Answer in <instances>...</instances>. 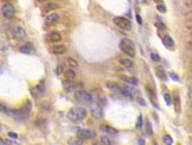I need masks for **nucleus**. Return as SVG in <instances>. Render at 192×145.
<instances>
[{
  "mask_svg": "<svg viewBox=\"0 0 192 145\" xmlns=\"http://www.w3.org/2000/svg\"><path fill=\"white\" fill-rule=\"evenodd\" d=\"M188 102L192 106V91H190V93H188Z\"/></svg>",
  "mask_w": 192,
  "mask_h": 145,
  "instance_id": "35",
  "label": "nucleus"
},
{
  "mask_svg": "<svg viewBox=\"0 0 192 145\" xmlns=\"http://www.w3.org/2000/svg\"><path fill=\"white\" fill-rule=\"evenodd\" d=\"M138 144H145L144 139H139V140H138Z\"/></svg>",
  "mask_w": 192,
  "mask_h": 145,
  "instance_id": "40",
  "label": "nucleus"
},
{
  "mask_svg": "<svg viewBox=\"0 0 192 145\" xmlns=\"http://www.w3.org/2000/svg\"><path fill=\"white\" fill-rule=\"evenodd\" d=\"M170 76L173 79V81H179V76H178V75H176L174 73H170Z\"/></svg>",
  "mask_w": 192,
  "mask_h": 145,
  "instance_id": "33",
  "label": "nucleus"
},
{
  "mask_svg": "<svg viewBox=\"0 0 192 145\" xmlns=\"http://www.w3.org/2000/svg\"><path fill=\"white\" fill-rule=\"evenodd\" d=\"M138 101H139V102H140V104H141L142 106H145V105H146V104H145V101H144V100H142L141 98H138Z\"/></svg>",
  "mask_w": 192,
  "mask_h": 145,
  "instance_id": "39",
  "label": "nucleus"
},
{
  "mask_svg": "<svg viewBox=\"0 0 192 145\" xmlns=\"http://www.w3.org/2000/svg\"><path fill=\"white\" fill-rule=\"evenodd\" d=\"M100 129H101L103 132H106L107 134H109V136H116V134L119 133L117 130H115L114 127H112V126H109V125H106V124H102V125L100 126Z\"/></svg>",
  "mask_w": 192,
  "mask_h": 145,
  "instance_id": "12",
  "label": "nucleus"
},
{
  "mask_svg": "<svg viewBox=\"0 0 192 145\" xmlns=\"http://www.w3.org/2000/svg\"><path fill=\"white\" fill-rule=\"evenodd\" d=\"M3 1H5V3H6V1H9V0H3Z\"/></svg>",
  "mask_w": 192,
  "mask_h": 145,
  "instance_id": "43",
  "label": "nucleus"
},
{
  "mask_svg": "<svg viewBox=\"0 0 192 145\" xmlns=\"http://www.w3.org/2000/svg\"><path fill=\"white\" fill-rule=\"evenodd\" d=\"M44 80H42L36 87H32L31 88V95L33 98H39L44 94Z\"/></svg>",
  "mask_w": 192,
  "mask_h": 145,
  "instance_id": "8",
  "label": "nucleus"
},
{
  "mask_svg": "<svg viewBox=\"0 0 192 145\" xmlns=\"http://www.w3.org/2000/svg\"><path fill=\"white\" fill-rule=\"evenodd\" d=\"M186 26L190 27V29H192V19H188V21L186 23Z\"/></svg>",
  "mask_w": 192,
  "mask_h": 145,
  "instance_id": "38",
  "label": "nucleus"
},
{
  "mask_svg": "<svg viewBox=\"0 0 192 145\" xmlns=\"http://www.w3.org/2000/svg\"><path fill=\"white\" fill-rule=\"evenodd\" d=\"M163 43H164V45H165L167 49H171V50L174 49V42H173V39H172L171 36L165 35V36L163 37Z\"/></svg>",
  "mask_w": 192,
  "mask_h": 145,
  "instance_id": "15",
  "label": "nucleus"
},
{
  "mask_svg": "<svg viewBox=\"0 0 192 145\" xmlns=\"http://www.w3.org/2000/svg\"><path fill=\"white\" fill-rule=\"evenodd\" d=\"M137 129H142V115L139 114L138 120H137Z\"/></svg>",
  "mask_w": 192,
  "mask_h": 145,
  "instance_id": "29",
  "label": "nucleus"
},
{
  "mask_svg": "<svg viewBox=\"0 0 192 145\" xmlns=\"http://www.w3.org/2000/svg\"><path fill=\"white\" fill-rule=\"evenodd\" d=\"M151 59H152V61H154V62H159V61H160L159 55L155 54V52H151Z\"/></svg>",
  "mask_w": 192,
  "mask_h": 145,
  "instance_id": "30",
  "label": "nucleus"
},
{
  "mask_svg": "<svg viewBox=\"0 0 192 145\" xmlns=\"http://www.w3.org/2000/svg\"><path fill=\"white\" fill-rule=\"evenodd\" d=\"M1 13H3V16H4L6 19H11V18L14 17L16 10H14V7H13L11 4L5 3V4L1 6Z\"/></svg>",
  "mask_w": 192,
  "mask_h": 145,
  "instance_id": "7",
  "label": "nucleus"
},
{
  "mask_svg": "<svg viewBox=\"0 0 192 145\" xmlns=\"http://www.w3.org/2000/svg\"><path fill=\"white\" fill-rule=\"evenodd\" d=\"M58 19H59L58 14L52 12V13H50V14H48V16H46V18H45V25H46V26H50V25H52V24L57 23V21H58Z\"/></svg>",
  "mask_w": 192,
  "mask_h": 145,
  "instance_id": "9",
  "label": "nucleus"
},
{
  "mask_svg": "<svg viewBox=\"0 0 192 145\" xmlns=\"http://www.w3.org/2000/svg\"><path fill=\"white\" fill-rule=\"evenodd\" d=\"M163 141H164L165 144H169V145L173 144V139H172L171 136H169V134H164V136H163Z\"/></svg>",
  "mask_w": 192,
  "mask_h": 145,
  "instance_id": "24",
  "label": "nucleus"
},
{
  "mask_svg": "<svg viewBox=\"0 0 192 145\" xmlns=\"http://www.w3.org/2000/svg\"><path fill=\"white\" fill-rule=\"evenodd\" d=\"M114 24L117 27L122 29V30H131V29H132L131 20H128V19H126L123 17H115L114 18Z\"/></svg>",
  "mask_w": 192,
  "mask_h": 145,
  "instance_id": "5",
  "label": "nucleus"
},
{
  "mask_svg": "<svg viewBox=\"0 0 192 145\" xmlns=\"http://www.w3.org/2000/svg\"><path fill=\"white\" fill-rule=\"evenodd\" d=\"M37 1H41V3H44V1H48V0H37Z\"/></svg>",
  "mask_w": 192,
  "mask_h": 145,
  "instance_id": "41",
  "label": "nucleus"
},
{
  "mask_svg": "<svg viewBox=\"0 0 192 145\" xmlns=\"http://www.w3.org/2000/svg\"><path fill=\"white\" fill-rule=\"evenodd\" d=\"M85 115H87V109L84 107H74L68 112L67 117L73 123H80L85 118Z\"/></svg>",
  "mask_w": 192,
  "mask_h": 145,
  "instance_id": "1",
  "label": "nucleus"
},
{
  "mask_svg": "<svg viewBox=\"0 0 192 145\" xmlns=\"http://www.w3.org/2000/svg\"><path fill=\"white\" fill-rule=\"evenodd\" d=\"M50 51L52 54H57V55H60V54H64V52H67V48L62 45V44H56V45H52L50 48Z\"/></svg>",
  "mask_w": 192,
  "mask_h": 145,
  "instance_id": "10",
  "label": "nucleus"
},
{
  "mask_svg": "<svg viewBox=\"0 0 192 145\" xmlns=\"http://www.w3.org/2000/svg\"><path fill=\"white\" fill-rule=\"evenodd\" d=\"M7 134H9V137H10V138H12V139H16V138L18 137V134H17V133H14V132H9Z\"/></svg>",
  "mask_w": 192,
  "mask_h": 145,
  "instance_id": "34",
  "label": "nucleus"
},
{
  "mask_svg": "<svg viewBox=\"0 0 192 145\" xmlns=\"http://www.w3.org/2000/svg\"><path fill=\"white\" fill-rule=\"evenodd\" d=\"M122 79L126 81V82H128V83H132V84H137L138 83V80L135 79V77H129V76H122Z\"/></svg>",
  "mask_w": 192,
  "mask_h": 145,
  "instance_id": "23",
  "label": "nucleus"
},
{
  "mask_svg": "<svg viewBox=\"0 0 192 145\" xmlns=\"http://www.w3.org/2000/svg\"><path fill=\"white\" fill-rule=\"evenodd\" d=\"M19 51H20L21 54H25V55H31V54H33L35 49H33V46H32V44H30V43H26L25 45L20 46Z\"/></svg>",
  "mask_w": 192,
  "mask_h": 145,
  "instance_id": "16",
  "label": "nucleus"
},
{
  "mask_svg": "<svg viewBox=\"0 0 192 145\" xmlns=\"http://www.w3.org/2000/svg\"><path fill=\"white\" fill-rule=\"evenodd\" d=\"M75 76H76V73H75L74 68H69L64 71V79H65V81H68V82H73Z\"/></svg>",
  "mask_w": 192,
  "mask_h": 145,
  "instance_id": "13",
  "label": "nucleus"
},
{
  "mask_svg": "<svg viewBox=\"0 0 192 145\" xmlns=\"http://www.w3.org/2000/svg\"><path fill=\"white\" fill-rule=\"evenodd\" d=\"M173 104H174L176 112L179 113L180 108H181V105H180V96H179V92L178 91H174V93H173Z\"/></svg>",
  "mask_w": 192,
  "mask_h": 145,
  "instance_id": "11",
  "label": "nucleus"
},
{
  "mask_svg": "<svg viewBox=\"0 0 192 145\" xmlns=\"http://www.w3.org/2000/svg\"><path fill=\"white\" fill-rule=\"evenodd\" d=\"M10 31H11L12 36H13L17 41H25L26 37H27V34H26V31H25V29H23V27L19 26V25H13V26L11 27Z\"/></svg>",
  "mask_w": 192,
  "mask_h": 145,
  "instance_id": "3",
  "label": "nucleus"
},
{
  "mask_svg": "<svg viewBox=\"0 0 192 145\" xmlns=\"http://www.w3.org/2000/svg\"><path fill=\"white\" fill-rule=\"evenodd\" d=\"M131 84H132V83H131ZM131 84H124L123 87H124V88H126L127 91H129V92H131L132 94H135V93H137V89L134 88L133 86H131Z\"/></svg>",
  "mask_w": 192,
  "mask_h": 145,
  "instance_id": "27",
  "label": "nucleus"
},
{
  "mask_svg": "<svg viewBox=\"0 0 192 145\" xmlns=\"http://www.w3.org/2000/svg\"><path fill=\"white\" fill-rule=\"evenodd\" d=\"M155 26L159 29V30H166V25L161 20H156L155 21Z\"/></svg>",
  "mask_w": 192,
  "mask_h": 145,
  "instance_id": "26",
  "label": "nucleus"
},
{
  "mask_svg": "<svg viewBox=\"0 0 192 145\" xmlns=\"http://www.w3.org/2000/svg\"><path fill=\"white\" fill-rule=\"evenodd\" d=\"M58 9V4H55V3H48L45 4L44 9H43V12L44 13H49V12H53V10Z\"/></svg>",
  "mask_w": 192,
  "mask_h": 145,
  "instance_id": "18",
  "label": "nucleus"
},
{
  "mask_svg": "<svg viewBox=\"0 0 192 145\" xmlns=\"http://www.w3.org/2000/svg\"><path fill=\"white\" fill-rule=\"evenodd\" d=\"M156 9H158L159 12H161V13H165V12H166V7H165V5L161 4V3L156 5Z\"/></svg>",
  "mask_w": 192,
  "mask_h": 145,
  "instance_id": "28",
  "label": "nucleus"
},
{
  "mask_svg": "<svg viewBox=\"0 0 192 145\" xmlns=\"http://www.w3.org/2000/svg\"><path fill=\"white\" fill-rule=\"evenodd\" d=\"M139 4H142V5H148V0H138Z\"/></svg>",
  "mask_w": 192,
  "mask_h": 145,
  "instance_id": "36",
  "label": "nucleus"
},
{
  "mask_svg": "<svg viewBox=\"0 0 192 145\" xmlns=\"http://www.w3.org/2000/svg\"><path fill=\"white\" fill-rule=\"evenodd\" d=\"M119 46H120L121 51H123L127 56H129V57L135 56V45L129 38H122L120 41Z\"/></svg>",
  "mask_w": 192,
  "mask_h": 145,
  "instance_id": "2",
  "label": "nucleus"
},
{
  "mask_svg": "<svg viewBox=\"0 0 192 145\" xmlns=\"http://www.w3.org/2000/svg\"><path fill=\"white\" fill-rule=\"evenodd\" d=\"M48 41L49 42H60V39H62V36L57 32V31H52V32H50L49 35H48Z\"/></svg>",
  "mask_w": 192,
  "mask_h": 145,
  "instance_id": "17",
  "label": "nucleus"
},
{
  "mask_svg": "<svg viewBox=\"0 0 192 145\" xmlns=\"http://www.w3.org/2000/svg\"><path fill=\"white\" fill-rule=\"evenodd\" d=\"M146 126H147V130H146V132H147L148 134H152V129H151V123H149V121H147V124H146Z\"/></svg>",
  "mask_w": 192,
  "mask_h": 145,
  "instance_id": "32",
  "label": "nucleus"
},
{
  "mask_svg": "<svg viewBox=\"0 0 192 145\" xmlns=\"http://www.w3.org/2000/svg\"><path fill=\"white\" fill-rule=\"evenodd\" d=\"M91 113L95 115V117H97V118H101L102 117V107L97 104H91Z\"/></svg>",
  "mask_w": 192,
  "mask_h": 145,
  "instance_id": "14",
  "label": "nucleus"
},
{
  "mask_svg": "<svg viewBox=\"0 0 192 145\" xmlns=\"http://www.w3.org/2000/svg\"><path fill=\"white\" fill-rule=\"evenodd\" d=\"M83 139H81V138H78L77 137V139H70L68 143L69 144H73V145H80V144H83Z\"/></svg>",
  "mask_w": 192,
  "mask_h": 145,
  "instance_id": "25",
  "label": "nucleus"
},
{
  "mask_svg": "<svg viewBox=\"0 0 192 145\" xmlns=\"http://www.w3.org/2000/svg\"><path fill=\"white\" fill-rule=\"evenodd\" d=\"M67 63H68L69 68H74V69H76V68L78 67L77 61H76L75 59H73V57H68V59H67Z\"/></svg>",
  "mask_w": 192,
  "mask_h": 145,
  "instance_id": "21",
  "label": "nucleus"
},
{
  "mask_svg": "<svg viewBox=\"0 0 192 145\" xmlns=\"http://www.w3.org/2000/svg\"><path fill=\"white\" fill-rule=\"evenodd\" d=\"M164 99H165V102H166L167 106L172 105V102H173V96H172L169 92H167V93H164Z\"/></svg>",
  "mask_w": 192,
  "mask_h": 145,
  "instance_id": "22",
  "label": "nucleus"
},
{
  "mask_svg": "<svg viewBox=\"0 0 192 145\" xmlns=\"http://www.w3.org/2000/svg\"><path fill=\"white\" fill-rule=\"evenodd\" d=\"M155 74H156V76H158V79H160L161 81H166V79H167V75H166V73H165V70L163 69V68H156L155 69Z\"/></svg>",
  "mask_w": 192,
  "mask_h": 145,
  "instance_id": "19",
  "label": "nucleus"
},
{
  "mask_svg": "<svg viewBox=\"0 0 192 145\" xmlns=\"http://www.w3.org/2000/svg\"><path fill=\"white\" fill-rule=\"evenodd\" d=\"M75 99L80 102H83V104H92V101H94L92 96L83 89H78L75 92Z\"/></svg>",
  "mask_w": 192,
  "mask_h": 145,
  "instance_id": "4",
  "label": "nucleus"
},
{
  "mask_svg": "<svg viewBox=\"0 0 192 145\" xmlns=\"http://www.w3.org/2000/svg\"><path fill=\"white\" fill-rule=\"evenodd\" d=\"M101 143L102 144H106V145H110L112 144V140L108 139V137H101Z\"/></svg>",
  "mask_w": 192,
  "mask_h": 145,
  "instance_id": "31",
  "label": "nucleus"
},
{
  "mask_svg": "<svg viewBox=\"0 0 192 145\" xmlns=\"http://www.w3.org/2000/svg\"><path fill=\"white\" fill-rule=\"evenodd\" d=\"M77 137L83 139V140H88V139H92L96 137V132L91 131V130H87V129H80L76 132Z\"/></svg>",
  "mask_w": 192,
  "mask_h": 145,
  "instance_id": "6",
  "label": "nucleus"
},
{
  "mask_svg": "<svg viewBox=\"0 0 192 145\" xmlns=\"http://www.w3.org/2000/svg\"><path fill=\"white\" fill-rule=\"evenodd\" d=\"M155 3H161V0H154Z\"/></svg>",
  "mask_w": 192,
  "mask_h": 145,
  "instance_id": "42",
  "label": "nucleus"
},
{
  "mask_svg": "<svg viewBox=\"0 0 192 145\" xmlns=\"http://www.w3.org/2000/svg\"><path fill=\"white\" fill-rule=\"evenodd\" d=\"M137 20H138V23H139L140 25H142V19H141V17H140L139 14H137Z\"/></svg>",
  "mask_w": 192,
  "mask_h": 145,
  "instance_id": "37",
  "label": "nucleus"
},
{
  "mask_svg": "<svg viewBox=\"0 0 192 145\" xmlns=\"http://www.w3.org/2000/svg\"><path fill=\"white\" fill-rule=\"evenodd\" d=\"M119 63L126 68H132L133 67V61L129 60V59H120L119 60Z\"/></svg>",
  "mask_w": 192,
  "mask_h": 145,
  "instance_id": "20",
  "label": "nucleus"
}]
</instances>
